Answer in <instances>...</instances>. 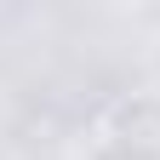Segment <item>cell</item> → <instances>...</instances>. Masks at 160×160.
<instances>
[{
    "label": "cell",
    "instance_id": "cell-1",
    "mask_svg": "<svg viewBox=\"0 0 160 160\" xmlns=\"http://www.w3.org/2000/svg\"><path fill=\"white\" fill-rule=\"evenodd\" d=\"M80 160H160V86L126 92L92 126Z\"/></svg>",
    "mask_w": 160,
    "mask_h": 160
}]
</instances>
